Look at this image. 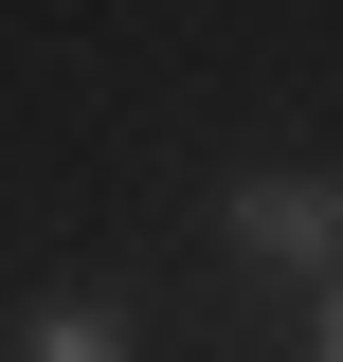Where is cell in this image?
<instances>
[{"label": "cell", "mask_w": 343, "mask_h": 362, "mask_svg": "<svg viewBox=\"0 0 343 362\" xmlns=\"http://www.w3.org/2000/svg\"><path fill=\"white\" fill-rule=\"evenodd\" d=\"M37 362H109V308H90V290H73V308H37Z\"/></svg>", "instance_id": "obj_2"}, {"label": "cell", "mask_w": 343, "mask_h": 362, "mask_svg": "<svg viewBox=\"0 0 343 362\" xmlns=\"http://www.w3.org/2000/svg\"><path fill=\"white\" fill-rule=\"evenodd\" d=\"M325 235H343V181H307V163L235 181V254H325Z\"/></svg>", "instance_id": "obj_1"}, {"label": "cell", "mask_w": 343, "mask_h": 362, "mask_svg": "<svg viewBox=\"0 0 343 362\" xmlns=\"http://www.w3.org/2000/svg\"><path fill=\"white\" fill-rule=\"evenodd\" d=\"M307 362H343V290H325V326H307Z\"/></svg>", "instance_id": "obj_3"}]
</instances>
